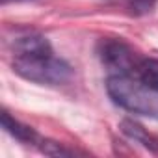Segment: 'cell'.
I'll return each instance as SVG.
<instances>
[{
	"label": "cell",
	"mask_w": 158,
	"mask_h": 158,
	"mask_svg": "<svg viewBox=\"0 0 158 158\" xmlns=\"http://www.w3.org/2000/svg\"><path fill=\"white\" fill-rule=\"evenodd\" d=\"M106 91L123 110L158 119V93L145 88L132 74H110L106 78Z\"/></svg>",
	"instance_id": "obj_1"
},
{
	"label": "cell",
	"mask_w": 158,
	"mask_h": 158,
	"mask_svg": "<svg viewBox=\"0 0 158 158\" xmlns=\"http://www.w3.org/2000/svg\"><path fill=\"white\" fill-rule=\"evenodd\" d=\"M13 71L30 82L43 86H63L73 78V67L54 56H34V58H13Z\"/></svg>",
	"instance_id": "obj_2"
},
{
	"label": "cell",
	"mask_w": 158,
	"mask_h": 158,
	"mask_svg": "<svg viewBox=\"0 0 158 158\" xmlns=\"http://www.w3.org/2000/svg\"><path fill=\"white\" fill-rule=\"evenodd\" d=\"M99 58L110 74H136L141 61L121 39H102L99 43Z\"/></svg>",
	"instance_id": "obj_3"
},
{
	"label": "cell",
	"mask_w": 158,
	"mask_h": 158,
	"mask_svg": "<svg viewBox=\"0 0 158 158\" xmlns=\"http://www.w3.org/2000/svg\"><path fill=\"white\" fill-rule=\"evenodd\" d=\"M15 58H34V56H48L52 52L50 41L41 34H26L15 39L13 43Z\"/></svg>",
	"instance_id": "obj_4"
},
{
	"label": "cell",
	"mask_w": 158,
	"mask_h": 158,
	"mask_svg": "<svg viewBox=\"0 0 158 158\" xmlns=\"http://www.w3.org/2000/svg\"><path fill=\"white\" fill-rule=\"evenodd\" d=\"M119 128H121V132H123L125 136H128L132 141L143 145V147L149 149L151 152H158V139L152 138L139 123H136V121H132V119H123V121L119 123Z\"/></svg>",
	"instance_id": "obj_5"
},
{
	"label": "cell",
	"mask_w": 158,
	"mask_h": 158,
	"mask_svg": "<svg viewBox=\"0 0 158 158\" xmlns=\"http://www.w3.org/2000/svg\"><path fill=\"white\" fill-rule=\"evenodd\" d=\"M0 121H2V128H4V130L10 134V136H13L15 139L23 141V143H35V139H37V134H35V130H34L32 127H28V125L21 123L19 119L11 117V115H10L6 110H2Z\"/></svg>",
	"instance_id": "obj_6"
},
{
	"label": "cell",
	"mask_w": 158,
	"mask_h": 158,
	"mask_svg": "<svg viewBox=\"0 0 158 158\" xmlns=\"http://www.w3.org/2000/svg\"><path fill=\"white\" fill-rule=\"evenodd\" d=\"M136 74H138V80L145 88L158 93V60H152V58L141 60Z\"/></svg>",
	"instance_id": "obj_7"
},
{
	"label": "cell",
	"mask_w": 158,
	"mask_h": 158,
	"mask_svg": "<svg viewBox=\"0 0 158 158\" xmlns=\"http://www.w3.org/2000/svg\"><path fill=\"white\" fill-rule=\"evenodd\" d=\"M39 151L43 154H47V156H56V158H63V156H73L74 154V151H71V149H67L61 143L52 141V139H43L39 143Z\"/></svg>",
	"instance_id": "obj_8"
},
{
	"label": "cell",
	"mask_w": 158,
	"mask_h": 158,
	"mask_svg": "<svg viewBox=\"0 0 158 158\" xmlns=\"http://www.w3.org/2000/svg\"><path fill=\"white\" fill-rule=\"evenodd\" d=\"M156 0H127V6L134 15H147L152 11Z\"/></svg>",
	"instance_id": "obj_9"
},
{
	"label": "cell",
	"mask_w": 158,
	"mask_h": 158,
	"mask_svg": "<svg viewBox=\"0 0 158 158\" xmlns=\"http://www.w3.org/2000/svg\"><path fill=\"white\" fill-rule=\"evenodd\" d=\"M11 2H26V0H0V4H2V6L11 4Z\"/></svg>",
	"instance_id": "obj_10"
}]
</instances>
